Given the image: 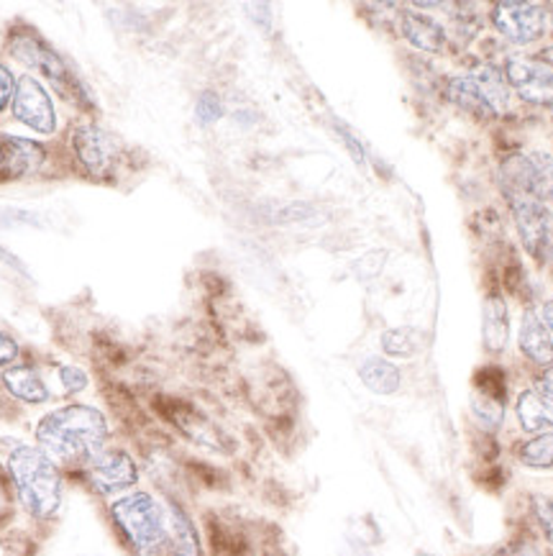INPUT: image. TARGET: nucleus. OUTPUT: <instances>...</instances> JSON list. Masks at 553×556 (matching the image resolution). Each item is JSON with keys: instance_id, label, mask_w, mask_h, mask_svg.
<instances>
[{"instance_id": "1", "label": "nucleus", "mask_w": 553, "mask_h": 556, "mask_svg": "<svg viewBox=\"0 0 553 556\" xmlns=\"http://www.w3.org/2000/svg\"><path fill=\"white\" fill-rule=\"evenodd\" d=\"M39 448L54 465L62 467H82L95 459L108 441V424L98 408L90 405H65L47 413L37 426Z\"/></svg>"}, {"instance_id": "2", "label": "nucleus", "mask_w": 553, "mask_h": 556, "mask_svg": "<svg viewBox=\"0 0 553 556\" xmlns=\"http://www.w3.org/2000/svg\"><path fill=\"white\" fill-rule=\"evenodd\" d=\"M9 472L18 501L34 518H52L62 505L60 469L37 446L21 444L9 456Z\"/></svg>"}, {"instance_id": "3", "label": "nucleus", "mask_w": 553, "mask_h": 556, "mask_svg": "<svg viewBox=\"0 0 553 556\" xmlns=\"http://www.w3.org/2000/svg\"><path fill=\"white\" fill-rule=\"evenodd\" d=\"M113 520L141 556H154L169 546L167 510L149 493H131L111 505Z\"/></svg>"}, {"instance_id": "4", "label": "nucleus", "mask_w": 553, "mask_h": 556, "mask_svg": "<svg viewBox=\"0 0 553 556\" xmlns=\"http://www.w3.org/2000/svg\"><path fill=\"white\" fill-rule=\"evenodd\" d=\"M451 101L479 118L505 116L510 109V88L505 75L494 67H479L449 83Z\"/></svg>"}, {"instance_id": "5", "label": "nucleus", "mask_w": 553, "mask_h": 556, "mask_svg": "<svg viewBox=\"0 0 553 556\" xmlns=\"http://www.w3.org/2000/svg\"><path fill=\"white\" fill-rule=\"evenodd\" d=\"M513 208L517 233H520L523 247L538 262H549L553 256V211L543 201L530 195L507 198Z\"/></svg>"}, {"instance_id": "6", "label": "nucleus", "mask_w": 553, "mask_h": 556, "mask_svg": "<svg viewBox=\"0 0 553 556\" xmlns=\"http://www.w3.org/2000/svg\"><path fill=\"white\" fill-rule=\"evenodd\" d=\"M505 80L526 103L553 105L551 56H510Z\"/></svg>"}, {"instance_id": "7", "label": "nucleus", "mask_w": 553, "mask_h": 556, "mask_svg": "<svg viewBox=\"0 0 553 556\" xmlns=\"http://www.w3.org/2000/svg\"><path fill=\"white\" fill-rule=\"evenodd\" d=\"M9 47H11V54L16 56L21 64H26V67L34 70V73L44 75L47 80H52L56 85V88H62L65 92L69 90L67 88L69 70L65 60H62V56L56 54L37 31H13L9 39Z\"/></svg>"}, {"instance_id": "8", "label": "nucleus", "mask_w": 553, "mask_h": 556, "mask_svg": "<svg viewBox=\"0 0 553 556\" xmlns=\"http://www.w3.org/2000/svg\"><path fill=\"white\" fill-rule=\"evenodd\" d=\"M13 116H16L21 124L34 128L37 134H49L56 131V111L52 98L44 90V85L34 80L31 75L18 77L16 92H13Z\"/></svg>"}, {"instance_id": "9", "label": "nucleus", "mask_w": 553, "mask_h": 556, "mask_svg": "<svg viewBox=\"0 0 553 556\" xmlns=\"http://www.w3.org/2000/svg\"><path fill=\"white\" fill-rule=\"evenodd\" d=\"M492 24L513 45H533L545 31V13L536 3H498Z\"/></svg>"}, {"instance_id": "10", "label": "nucleus", "mask_w": 553, "mask_h": 556, "mask_svg": "<svg viewBox=\"0 0 553 556\" xmlns=\"http://www.w3.org/2000/svg\"><path fill=\"white\" fill-rule=\"evenodd\" d=\"M85 472H88L92 488L103 495L120 493V490H129L139 482L137 462L124 448H103Z\"/></svg>"}, {"instance_id": "11", "label": "nucleus", "mask_w": 553, "mask_h": 556, "mask_svg": "<svg viewBox=\"0 0 553 556\" xmlns=\"http://www.w3.org/2000/svg\"><path fill=\"white\" fill-rule=\"evenodd\" d=\"M505 377L500 375V369H481L472 392V413L481 429L489 433L500 429L505 418Z\"/></svg>"}, {"instance_id": "12", "label": "nucleus", "mask_w": 553, "mask_h": 556, "mask_svg": "<svg viewBox=\"0 0 553 556\" xmlns=\"http://www.w3.org/2000/svg\"><path fill=\"white\" fill-rule=\"evenodd\" d=\"M73 149L80 165L92 177H108L116 165V144L103 128L95 124H80L73 134Z\"/></svg>"}, {"instance_id": "13", "label": "nucleus", "mask_w": 553, "mask_h": 556, "mask_svg": "<svg viewBox=\"0 0 553 556\" xmlns=\"http://www.w3.org/2000/svg\"><path fill=\"white\" fill-rule=\"evenodd\" d=\"M520 352L526 354L530 362H536V365H553L551 331L536 311H526V316L520 320Z\"/></svg>"}, {"instance_id": "14", "label": "nucleus", "mask_w": 553, "mask_h": 556, "mask_svg": "<svg viewBox=\"0 0 553 556\" xmlns=\"http://www.w3.org/2000/svg\"><path fill=\"white\" fill-rule=\"evenodd\" d=\"M400 31L402 37H406L415 49H421V52H441L446 45L443 26L430 16H423V13H402Z\"/></svg>"}, {"instance_id": "15", "label": "nucleus", "mask_w": 553, "mask_h": 556, "mask_svg": "<svg viewBox=\"0 0 553 556\" xmlns=\"http://www.w3.org/2000/svg\"><path fill=\"white\" fill-rule=\"evenodd\" d=\"M3 384H5V390H9L11 395L21 403L41 405L49 401V390H47L44 380H41V375L37 372V369L28 367V365H16V367L5 369Z\"/></svg>"}, {"instance_id": "16", "label": "nucleus", "mask_w": 553, "mask_h": 556, "mask_svg": "<svg viewBox=\"0 0 553 556\" xmlns=\"http://www.w3.org/2000/svg\"><path fill=\"white\" fill-rule=\"evenodd\" d=\"M5 141V152H9V160H5V175L11 177H26L44 165L47 152L44 147L37 144L31 139H21V137H3Z\"/></svg>"}, {"instance_id": "17", "label": "nucleus", "mask_w": 553, "mask_h": 556, "mask_svg": "<svg viewBox=\"0 0 553 556\" xmlns=\"http://www.w3.org/2000/svg\"><path fill=\"white\" fill-rule=\"evenodd\" d=\"M517 420H520L523 431L538 433L543 429H553V401L543 397L538 390H526L517 397Z\"/></svg>"}, {"instance_id": "18", "label": "nucleus", "mask_w": 553, "mask_h": 556, "mask_svg": "<svg viewBox=\"0 0 553 556\" xmlns=\"http://www.w3.org/2000/svg\"><path fill=\"white\" fill-rule=\"evenodd\" d=\"M361 382L366 384L369 390L377 392V395H393V392L400 390L402 375L393 362L382 359V356H369V359L361 362L359 367Z\"/></svg>"}, {"instance_id": "19", "label": "nucleus", "mask_w": 553, "mask_h": 556, "mask_svg": "<svg viewBox=\"0 0 553 556\" xmlns=\"http://www.w3.org/2000/svg\"><path fill=\"white\" fill-rule=\"evenodd\" d=\"M510 337L507 305L500 295H492L485 303V344L489 352H502Z\"/></svg>"}, {"instance_id": "20", "label": "nucleus", "mask_w": 553, "mask_h": 556, "mask_svg": "<svg viewBox=\"0 0 553 556\" xmlns=\"http://www.w3.org/2000/svg\"><path fill=\"white\" fill-rule=\"evenodd\" d=\"M530 160V195L538 201L553 198V156L551 154H528Z\"/></svg>"}, {"instance_id": "21", "label": "nucleus", "mask_w": 553, "mask_h": 556, "mask_svg": "<svg viewBox=\"0 0 553 556\" xmlns=\"http://www.w3.org/2000/svg\"><path fill=\"white\" fill-rule=\"evenodd\" d=\"M517 459L528 469H553V433H538L517 452Z\"/></svg>"}, {"instance_id": "22", "label": "nucleus", "mask_w": 553, "mask_h": 556, "mask_svg": "<svg viewBox=\"0 0 553 556\" xmlns=\"http://www.w3.org/2000/svg\"><path fill=\"white\" fill-rule=\"evenodd\" d=\"M421 331L417 329H393L382 333V349L389 356H413L421 349Z\"/></svg>"}, {"instance_id": "23", "label": "nucleus", "mask_w": 553, "mask_h": 556, "mask_svg": "<svg viewBox=\"0 0 553 556\" xmlns=\"http://www.w3.org/2000/svg\"><path fill=\"white\" fill-rule=\"evenodd\" d=\"M195 116H197V121H201L203 126L216 124V121L223 116L221 98H218L216 92H203L201 101H197V105H195Z\"/></svg>"}, {"instance_id": "24", "label": "nucleus", "mask_w": 553, "mask_h": 556, "mask_svg": "<svg viewBox=\"0 0 553 556\" xmlns=\"http://www.w3.org/2000/svg\"><path fill=\"white\" fill-rule=\"evenodd\" d=\"M533 513H536L538 523H541L545 539H549V544L553 546V497L536 495L533 497Z\"/></svg>"}, {"instance_id": "25", "label": "nucleus", "mask_w": 553, "mask_h": 556, "mask_svg": "<svg viewBox=\"0 0 553 556\" xmlns=\"http://www.w3.org/2000/svg\"><path fill=\"white\" fill-rule=\"evenodd\" d=\"M60 380H62V388H65V392H69V395H75V392H82L88 388V375H85L80 367H73V365L60 367Z\"/></svg>"}, {"instance_id": "26", "label": "nucleus", "mask_w": 553, "mask_h": 556, "mask_svg": "<svg viewBox=\"0 0 553 556\" xmlns=\"http://www.w3.org/2000/svg\"><path fill=\"white\" fill-rule=\"evenodd\" d=\"M494 556H543V554L533 539H517L513 546L502 548V552H498Z\"/></svg>"}, {"instance_id": "27", "label": "nucleus", "mask_w": 553, "mask_h": 556, "mask_svg": "<svg viewBox=\"0 0 553 556\" xmlns=\"http://www.w3.org/2000/svg\"><path fill=\"white\" fill-rule=\"evenodd\" d=\"M13 92H16V80H13L11 70L0 64V111H3L5 105H9V101L13 98Z\"/></svg>"}, {"instance_id": "28", "label": "nucleus", "mask_w": 553, "mask_h": 556, "mask_svg": "<svg viewBox=\"0 0 553 556\" xmlns=\"http://www.w3.org/2000/svg\"><path fill=\"white\" fill-rule=\"evenodd\" d=\"M16 356H18V344L9 337V333L0 331V367H9L11 362H16Z\"/></svg>"}, {"instance_id": "29", "label": "nucleus", "mask_w": 553, "mask_h": 556, "mask_svg": "<svg viewBox=\"0 0 553 556\" xmlns=\"http://www.w3.org/2000/svg\"><path fill=\"white\" fill-rule=\"evenodd\" d=\"M338 131H342V141L346 144V149H349V152H351L353 162H357V165H364V149H361L359 141L353 139L351 134L346 131V128H342V126H338Z\"/></svg>"}, {"instance_id": "30", "label": "nucleus", "mask_w": 553, "mask_h": 556, "mask_svg": "<svg viewBox=\"0 0 553 556\" xmlns=\"http://www.w3.org/2000/svg\"><path fill=\"white\" fill-rule=\"evenodd\" d=\"M538 392H541L543 397H549V401H553V365L545 369L541 380H538Z\"/></svg>"}, {"instance_id": "31", "label": "nucleus", "mask_w": 553, "mask_h": 556, "mask_svg": "<svg viewBox=\"0 0 553 556\" xmlns=\"http://www.w3.org/2000/svg\"><path fill=\"white\" fill-rule=\"evenodd\" d=\"M543 324L549 326V331H553V301L543 305Z\"/></svg>"}, {"instance_id": "32", "label": "nucleus", "mask_w": 553, "mask_h": 556, "mask_svg": "<svg viewBox=\"0 0 553 556\" xmlns=\"http://www.w3.org/2000/svg\"><path fill=\"white\" fill-rule=\"evenodd\" d=\"M5 160H9V152H5V141L0 137V169L5 167Z\"/></svg>"}, {"instance_id": "33", "label": "nucleus", "mask_w": 553, "mask_h": 556, "mask_svg": "<svg viewBox=\"0 0 553 556\" xmlns=\"http://www.w3.org/2000/svg\"><path fill=\"white\" fill-rule=\"evenodd\" d=\"M417 556H430V554H417Z\"/></svg>"}]
</instances>
